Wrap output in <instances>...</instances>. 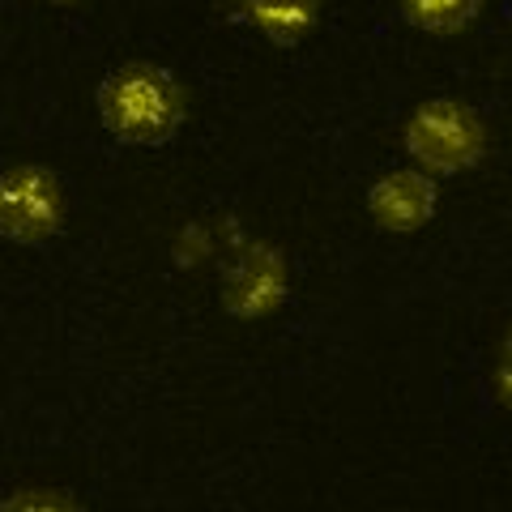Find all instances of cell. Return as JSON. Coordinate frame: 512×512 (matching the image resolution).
I'll return each instance as SVG.
<instances>
[{"label": "cell", "mask_w": 512, "mask_h": 512, "mask_svg": "<svg viewBox=\"0 0 512 512\" xmlns=\"http://www.w3.org/2000/svg\"><path fill=\"white\" fill-rule=\"evenodd\" d=\"M94 103H99L103 128L124 146H163L180 133L188 111L180 77L150 60L111 69L99 94H94Z\"/></svg>", "instance_id": "cell-1"}, {"label": "cell", "mask_w": 512, "mask_h": 512, "mask_svg": "<svg viewBox=\"0 0 512 512\" xmlns=\"http://www.w3.org/2000/svg\"><path fill=\"white\" fill-rule=\"evenodd\" d=\"M406 154L427 175L470 171L487 154V124L470 103L457 99L419 103L406 120Z\"/></svg>", "instance_id": "cell-2"}, {"label": "cell", "mask_w": 512, "mask_h": 512, "mask_svg": "<svg viewBox=\"0 0 512 512\" xmlns=\"http://www.w3.org/2000/svg\"><path fill=\"white\" fill-rule=\"evenodd\" d=\"M64 231L60 175L43 163H18L0 171V239L9 244H52Z\"/></svg>", "instance_id": "cell-3"}, {"label": "cell", "mask_w": 512, "mask_h": 512, "mask_svg": "<svg viewBox=\"0 0 512 512\" xmlns=\"http://www.w3.org/2000/svg\"><path fill=\"white\" fill-rule=\"evenodd\" d=\"M286 299V261L274 244H252L239 248V256L227 269V286H222V303L239 320H261L278 312Z\"/></svg>", "instance_id": "cell-4"}, {"label": "cell", "mask_w": 512, "mask_h": 512, "mask_svg": "<svg viewBox=\"0 0 512 512\" xmlns=\"http://www.w3.org/2000/svg\"><path fill=\"white\" fill-rule=\"evenodd\" d=\"M367 210H372L380 231L410 235L436 218V184L427 171H389L367 192Z\"/></svg>", "instance_id": "cell-5"}, {"label": "cell", "mask_w": 512, "mask_h": 512, "mask_svg": "<svg viewBox=\"0 0 512 512\" xmlns=\"http://www.w3.org/2000/svg\"><path fill=\"white\" fill-rule=\"evenodd\" d=\"M235 9L278 47L303 43L320 18V0H235Z\"/></svg>", "instance_id": "cell-6"}, {"label": "cell", "mask_w": 512, "mask_h": 512, "mask_svg": "<svg viewBox=\"0 0 512 512\" xmlns=\"http://www.w3.org/2000/svg\"><path fill=\"white\" fill-rule=\"evenodd\" d=\"M406 26L423 35H461L483 9V0H397Z\"/></svg>", "instance_id": "cell-7"}, {"label": "cell", "mask_w": 512, "mask_h": 512, "mask_svg": "<svg viewBox=\"0 0 512 512\" xmlns=\"http://www.w3.org/2000/svg\"><path fill=\"white\" fill-rule=\"evenodd\" d=\"M0 512H82L73 495L56 487H18L0 500Z\"/></svg>", "instance_id": "cell-8"}, {"label": "cell", "mask_w": 512, "mask_h": 512, "mask_svg": "<svg viewBox=\"0 0 512 512\" xmlns=\"http://www.w3.org/2000/svg\"><path fill=\"white\" fill-rule=\"evenodd\" d=\"M491 397L512 410V350H500V359L491 367Z\"/></svg>", "instance_id": "cell-9"}, {"label": "cell", "mask_w": 512, "mask_h": 512, "mask_svg": "<svg viewBox=\"0 0 512 512\" xmlns=\"http://www.w3.org/2000/svg\"><path fill=\"white\" fill-rule=\"evenodd\" d=\"M500 350H512V325H508V333H504V346Z\"/></svg>", "instance_id": "cell-10"}, {"label": "cell", "mask_w": 512, "mask_h": 512, "mask_svg": "<svg viewBox=\"0 0 512 512\" xmlns=\"http://www.w3.org/2000/svg\"><path fill=\"white\" fill-rule=\"evenodd\" d=\"M43 5H77V0H43Z\"/></svg>", "instance_id": "cell-11"}]
</instances>
